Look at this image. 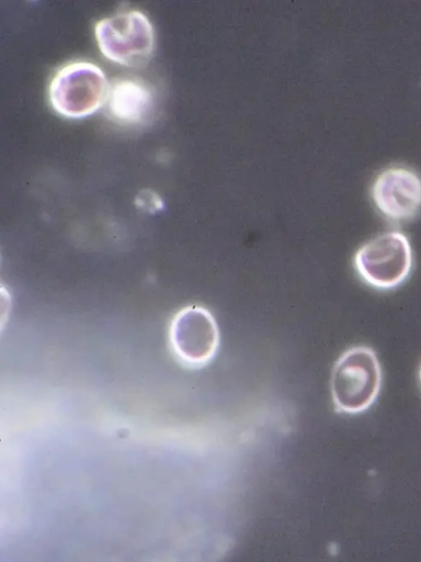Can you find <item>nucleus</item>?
I'll use <instances>...</instances> for the list:
<instances>
[{
    "label": "nucleus",
    "instance_id": "7ed1b4c3",
    "mask_svg": "<svg viewBox=\"0 0 421 562\" xmlns=\"http://www.w3.org/2000/svg\"><path fill=\"white\" fill-rule=\"evenodd\" d=\"M94 34L102 54L118 64L138 66L146 63L155 46L149 18L140 10L127 9L100 19Z\"/></svg>",
    "mask_w": 421,
    "mask_h": 562
},
{
    "label": "nucleus",
    "instance_id": "0eeeda50",
    "mask_svg": "<svg viewBox=\"0 0 421 562\" xmlns=\"http://www.w3.org/2000/svg\"><path fill=\"white\" fill-rule=\"evenodd\" d=\"M106 110L117 123L138 125L153 114L155 95L150 86L139 78H116L109 87Z\"/></svg>",
    "mask_w": 421,
    "mask_h": 562
},
{
    "label": "nucleus",
    "instance_id": "f03ea898",
    "mask_svg": "<svg viewBox=\"0 0 421 562\" xmlns=\"http://www.w3.org/2000/svg\"><path fill=\"white\" fill-rule=\"evenodd\" d=\"M110 85L103 70L88 60H71L60 66L48 85V99L59 114L82 117L106 101Z\"/></svg>",
    "mask_w": 421,
    "mask_h": 562
},
{
    "label": "nucleus",
    "instance_id": "6e6552de",
    "mask_svg": "<svg viewBox=\"0 0 421 562\" xmlns=\"http://www.w3.org/2000/svg\"><path fill=\"white\" fill-rule=\"evenodd\" d=\"M136 203L146 211H156L162 207V201L151 190H144L138 193Z\"/></svg>",
    "mask_w": 421,
    "mask_h": 562
},
{
    "label": "nucleus",
    "instance_id": "1a4fd4ad",
    "mask_svg": "<svg viewBox=\"0 0 421 562\" xmlns=\"http://www.w3.org/2000/svg\"><path fill=\"white\" fill-rule=\"evenodd\" d=\"M419 378H420V383H421V367H420V371H419Z\"/></svg>",
    "mask_w": 421,
    "mask_h": 562
},
{
    "label": "nucleus",
    "instance_id": "423d86ee",
    "mask_svg": "<svg viewBox=\"0 0 421 562\" xmlns=\"http://www.w3.org/2000/svg\"><path fill=\"white\" fill-rule=\"evenodd\" d=\"M371 192L376 207L390 220H410L421 211V178L409 168L384 169L374 179Z\"/></svg>",
    "mask_w": 421,
    "mask_h": 562
},
{
    "label": "nucleus",
    "instance_id": "39448f33",
    "mask_svg": "<svg viewBox=\"0 0 421 562\" xmlns=\"http://www.w3.org/2000/svg\"><path fill=\"white\" fill-rule=\"evenodd\" d=\"M170 344L177 358L185 366H205L219 346V331L213 315L202 306L184 307L171 323Z\"/></svg>",
    "mask_w": 421,
    "mask_h": 562
},
{
    "label": "nucleus",
    "instance_id": "f257e3e1",
    "mask_svg": "<svg viewBox=\"0 0 421 562\" xmlns=\"http://www.w3.org/2000/svg\"><path fill=\"white\" fill-rule=\"evenodd\" d=\"M380 384L382 371L374 350L365 346L350 348L333 367V404L339 412L345 414L362 413L375 402Z\"/></svg>",
    "mask_w": 421,
    "mask_h": 562
},
{
    "label": "nucleus",
    "instance_id": "20e7f679",
    "mask_svg": "<svg viewBox=\"0 0 421 562\" xmlns=\"http://www.w3.org/2000/svg\"><path fill=\"white\" fill-rule=\"evenodd\" d=\"M412 249L401 232L383 233L363 244L354 255V267L368 285L390 290L400 285L412 268Z\"/></svg>",
    "mask_w": 421,
    "mask_h": 562
}]
</instances>
